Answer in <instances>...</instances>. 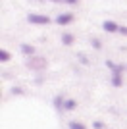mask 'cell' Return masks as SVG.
Wrapping results in <instances>:
<instances>
[{
  "label": "cell",
  "mask_w": 127,
  "mask_h": 129,
  "mask_svg": "<svg viewBox=\"0 0 127 129\" xmlns=\"http://www.w3.org/2000/svg\"><path fill=\"white\" fill-rule=\"evenodd\" d=\"M112 85H114V87H121L123 85L121 73H114V75H112Z\"/></svg>",
  "instance_id": "obj_6"
},
{
  "label": "cell",
  "mask_w": 127,
  "mask_h": 129,
  "mask_svg": "<svg viewBox=\"0 0 127 129\" xmlns=\"http://www.w3.org/2000/svg\"><path fill=\"white\" fill-rule=\"evenodd\" d=\"M10 60V52H6V50H0V62H8Z\"/></svg>",
  "instance_id": "obj_12"
},
{
  "label": "cell",
  "mask_w": 127,
  "mask_h": 129,
  "mask_svg": "<svg viewBox=\"0 0 127 129\" xmlns=\"http://www.w3.org/2000/svg\"><path fill=\"white\" fill-rule=\"evenodd\" d=\"M92 127H94V129H104V123H102V121H94Z\"/></svg>",
  "instance_id": "obj_13"
},
{
  "label": "cell",
  "mask_w": 127,
  "mask_h": 129,
  "mask_svg": "<svg viewBox=\"0 0 127 129\" xmlns=\"http://www.w3.org/2000/svg\"><path fill=\"white\" fill-rule=\"evenodd\" d=\"M21 52L23 54H27V56H33V54H35V46H33V44H21Z\"/></svg>",
  "instance_id": "obj_5"
},
{
  "label": "cell",
  "mask_w": 127,
  "mask_h": 129,
  "mask_svg": "<svg viewBox=\"0 0 127 129\" xmlns=\"http://www.w3.org/2000/svg\"><path fill=\"white\" fill-rule=\"evenodd\" d=\"M75 106H77V102H75L73 98H69V100H66V102H64V110H73Z\"/></svg>",
  "instance_id": "obj_8"
},
{
  "label": "cell",
  "mask_w": 127,
  "mask_h": 129,
  "mask_svg": "<svg viewBox=\"0 0 127 129\" xmlns=\"http://www.w3.org/2000/svg\"><path fill=\"white\" fill-rule=\"evenodd\" d=\"M102 29H104L106 33H119V25H117L116 21H110V19H108V21H104L102 23Z\"/></svg>",
  "instance_id": "obj_2"
},
{
  "label": "cell",
  "mask_w": 127,
  "mask_h": 129,
  "mask_svg": "<svg viewBox=\"0 0 127 129\" xmlns=\"http://www.w3.org/2000/svg\"><path fill=\"white\" fill-rule=\"evenodd\" d=\"M69 129H87L85 123H79V121H69Z\"/></svg>",
  "instance_id": "obj_10"
},
{
  "label": "cell",
  "mask_w": 127,
  "mask_h": 129,
  "mask_svg": "<svg viewBox=\"0 0 127 129\" xmlns=\"http://www.w3.org/2000/svg\"><path fill=\"white\" fill-rule=\"evenodd\" d=\"M79 58H81V62H83V64H89V60H87V56H83V54H79Z\"/></svg>",
  "instance_id": "obj_15"
},
{
  "label": "cell",
  "mask_w": 127,
  "mask_h": 129,
  "mask_svg": "<svg viewBox=\"0 0 127 129\" xmlns=\"http://www.w3.org/2000/svg\"><path fill=\"white\" fill-rule=\"evenodd\" d=\"M29 68H35V70H37V68H41V70H44V68H46V60L44 58H33L31 62H29Z\"/></svg>",
  "instance_id": "obj_4"
},
{
  "label": "cell",
  "mask_w": 127,
  "mask_h": 129,
  "mask_svg": "<svg viewBox=\"0 0 127 129\" xmlns=\"http://www.w3.org/2000/svg\"><path fill=\"white\" fill-rule=\"evenodd\" d=\"M64 2H66V4H77L79 0H64Z\"/></svg>",
  "instance_id": "obj_17"
},
{
  "label": "cell",
  "mask_w": 127,
  "mask_h": 129,
  "mask_svg": "<svg viewBox=\"0 0 127 129\" xmlns=\"http://www.w3.org/2000/svg\"><path fill=\"white\" fill-rule=\"evenodd\" d=\"M73 41H75V39H73V35H69V33H64V35H62V43L66 44V46L73 44Z\"/></svg>",
  "instance_id": "obj_7"
},
{
  "label": "cell",
  "mask_w": 127,
  "mask_h": 129,
  "mask_svg": "<svg viewBox=\"0 0 127 129\" xmlns=\"http://www.w3.org/2000/svg\"><path fill=\"white\" fill-rule=\"evenodd\" d=\"M21 92L23 91H21L19 87H14V89H12V94H21Z\"/></svg>",
  "instance_id": "obj_14"
},
{
  "label": "cell",
  "mask_w": 127,
  "mask_h": 129,
  "mask_svg": "<svg viewBox=\"0 0 127 129\" xmlns=\"http://www.w3.org/2000/svg\"><path fill=\"white\" fill-rule=\"evenodd\" d=\"M27 21L35 23V25H48V23H50V17L48 16H39V14H29V16H27Z\"/></svg>",
  "instance_id": "obj_1"
},
{
  "label": "cell",
  "mask_w": 127,
  "mask_h": 129,
  "mask_svg": "<svg viewBox=\"0 0 127 129\" xmlns=\"http://www.w3.org/2000/svg\"><path fill=\"white\" fill-rule=\"evenodd\" d=\"M71 21H73V16H71V14H60V16L56 17V23H58V25H69Z\"/></svg>",
  "instance_id": "obj_3"
},
{
  "label": "cell",
  "mask_w": 127,
  "mask_h": 129,
  "mask_svg": "<svg viewBox=\"0 0 127 129\" xmlns=\"http://www.w3.org/2000/svg\"><path fill=\"white\" fill-rule=\"evenodd\" d=\"M64 102H66V100H64L62 96H56V98H54V106L58 108V110H64Z\"/></svg>",
  "instance_id": "obj_9"
},
{
  "label": "cell",
  "mask_w": 127,
  "mask_h": 129,
  "mask_svg": "<svg viewBox=\"0 0 127 129\" xmlns=\"http://www.w3.org/2000/svg\"><path fill=\"white\" fill-rule=\"evenodd\" d=\"M90 44H92V48H96V50H98V48H102V43H100V41H98L96 37H92V39H90Z\"/></svg>",
  "instance_id": "obj_11"
},
{
  "label": "cell",
  "mask_w": 127,
  "mask_h": 129,
  "mask_svg": "<svg viewBox=\"0 0 127 129\" xmlns=\"http://www.w3.org/2000/svg\"><path fill=\"white\" fill-rule=\"evenodd\" d=\"M52 2H64V0H52Z\"/></svg>",
  "instance_id": "obj_18"
},
{
  "label": "cell",
  "mask_w": 127,
  "mask_h": 129,
  "mask_svg": "<svg viewBox=\"0 0 127 129\" xmlns=\"http://www.w3.org/2000/svg\"><path fill=\"white\" fill-rule=\"evenodd\" d=\"M119 33H121V35H125V37H127V27H119Z\"/></svg>",
  "instance_id": "obj_16"
}]
</instances>
